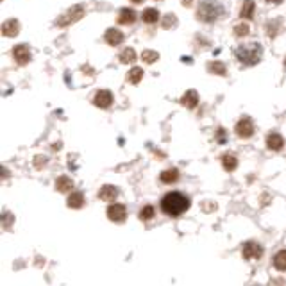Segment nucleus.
I'll use <instances>...</instances> for the list:
<instances>
[{
  "label": "nucleus",
  "mask_w": 286,
  "mask_h": 286,
  "mask_svg": "<svg viewBox=\"0 0 286 286\" xmlns=\"http://www.w3.org/2000/svg\"><path fill=\"white\" fill-rule=\"evenodd\" d=\"M13 57H15L18 65H27L31 61V49L27 45H18V47L13 49Z\"/></svg>",
  "instance_id": "6e6552de"
},
{
  "label": "nucleus",
  "mask_w": 286,
  "mask_h": 286,
  "mask_svg": "<svg viewBox=\"0 0 286 286\" xmlns=\"http://www.w3.org/2000/svg\"><path fill=\"white\" fill-rule=\"evenodd\" d=\"M242 254L245 259H259L261 256H263V247L256 242H247L245 245H243Z\"/></svg>",
  "instance_id": "39448f33"
},
{
  "label": "nucleus",
  "mask_w": 286,
  "mask_h": 286,
  "mask_svg": "<svg viewBox=\"0 0 286 286\" xmlns=\"http://www.w3.org/2000/svg\"><path fill=\"white\" fill-rule=\"evenodd\" d=\"M161 182H165V184H172V182H176L179 179V170L177 168H168V170L161 172L160 176Z\"/></svg>",
  "instance_id": "6ab92c4d"
},
{
  "label": "nucleus",
  "mask_w": 286,
  "mask_h": 286,
  "mask_svg": "<svg viewBox=\"0 0 286 286\" xmlns=\"http://www.w3.org/2000/svg\"><path fill=\"white\" fill-rule=\"evenodd\" d=\"M127 216V209L124 204H111L109 208H107V218L111 222H124Z\"/></svg>",
  "instance_id": "423d86ee"
},
{
  "label": "nucleus",
  "mask_w": 286,
  "mask_h": 286,
  "mask_svg": "<svg viewBox=\"0 0 286 286\" xmlns=\"http://www.w3.org/2000/svg\"><path fill=\"white\" fill-rule=\"evenodd\" d=\"M93 102H95V106H97V107H102V109H106V107H109V106L113 104V93H111L109 89H100V91H97V93H95Z\"/></svg>",
  "instance_id": "1a4fd4ad"
},
{
  "label": "nucleus",
  "mask_w": 286,
  "mask_h": 286,
  "mask_svg": "<svg viewBox=\"0 0 286 286\" xmlns=\"http://www.w3.org/2000/svg\"><path fill=\"white\" fill-rule=\"evenodd\" d=\"M267 2H268V4H281L283 0H267Z\"/></svg>",
  "instance_id": "7c9ffc66"
},
{
  "label": "nucleus",
  "mask_w": 286,
  "mask_h": 286,
  "mask_svg": "<svg viewBox=\"0 0 286 286\" xmlns=\"http://www.w3.org/2000/svg\"><path fill=\"white\" fill-rule=\"evenodd\" d=\"M267 147H268L270 150H281L283 147H285V140H283L281 134L272 132V134L267 136Z\"/></svg>",
  "instance_id": "ddd939ff"
},
{
  "label": "nucleus",
  "mask_w": 286,
  "mask_h": 286,
  "mask_svg": "<svg viewBox=\"0 0 286 286\" xmlns=\"http://www.w3.org/2000/svg\"><path fill=\"white\" fill-rule=\"evenodd\" d=\"M274 267L279 272H286V250H279L274 256Z\"/></svg>",
  "instance_id": "412c9836"
},
{
  "label": "nucleus",
  "mask_w": 286,
  "mask_h": 286,
  "mask_svg": "<svg viewBox=\"0 0 286 286\" xmlns=\"http://www.w3.org/2000/svg\"><path fill=\"white\" fill-rule=\"evenodd\" d=\"M116 197H118V190H116L115 186L106 184V186L100 188V192H99V198H100V200H104V202H115Z\"/></svg>",
  "instance_id": "9b49d317"
},
{
  "label": "nucleus",
  "mask_w": 286,
  "mask_h": 286,
  "mask_svg": "<svg viewBox=\"0 0 286 286\" xmlns=\"http://www.w3.org/2000/svg\"><path fill=\"white\" fill-rule=\"evenodd\" d=\"M181 104L186 106L188 109H193V107H197V104H198V93L195 91V89H188L186 93L182 95Z\"/></svg>",
  "instance_id": "f8f14e48"
},
{
  "label": "nucleus",
  "mask_w": 286,
  "mask_h": 286,
  "mask_svg": "<svg viewBox=\"0 0 286 286\" xmlns=\"http://www.w3.org/2000/svg\"><path fill=\"white\" fill-rule=\"evenodd\" d=\"M134 20H136V13H134V9H129V7H124L120 15H118V23L120 25H131V23H134Z\"/></svg>",
  "instance_id": "4468645a"
},
{
  "label": "nucleus",
  "mask_w": 286,
  "mask_h": 286,
  "mask_svg": "<svg viewBox=\"0 0 286 286\" xmlns=\"http://www.w3.org/2000/svg\"><path fill=\"white\" fill-rule=\"evenodd\" d=\"M83 17H84V7L73 6V7H70L65 15H61V17L55 20V25H59V27H68V25H72V23L79 22Z\"/></svg>",
  "instance_id": "20e7f679"
},
{
  "label": "nucleus",
  "mask_w": 286,
  "mask_h": 286,
  "mask_svg": "<svg viewBox=\"0 0 286 286\" xmlns=\"http://www.w3.org/2000/svg\"><path fill=\"white\" fill-rule=\"evenodd\" d=\"M142 18L145 23H156L160 20V13H158V9H154V7H149V9L143 11Z\"/></svg>",
  "instance_id": "aec40b11"
},
{
  "label": "nucleus",
  "mask_w": 286,
  "mask_h": 286,
  "mask_svg": "<svg viewBox=\"0 0 286 286\" xmlns=\"http://www.w3.org/2000/svg\"><path fill=\"white\" fill-rule=\"evenodd\" d=\"M261 45L258 43H250V45H243V47H238L236 49V57L238 61L245 66H254L258 65L259 59H261Z\"/></svg>",
  "instance_id": "7ed1b4c3"
},
{
  "label": "nucleus",
  "mask_w": 286,
  "mask_h": 286,
  "mask_svg": "<svg viewBox=\"0 0 286 286\" xmlns=\"http://www.w3.org/2000/svg\"><path fill=\"white\" fill-rule=\"evenodd\" d=\"M236 134L240 138H250L254 134V122L250 118H242L236 124Z\"/></svg>",
  "instance_id": "0eeeda50"
},
{
  "label": "nucleus",
  "mask_w": 286,
  "mask_h": 286,
  "mask_svg": "<svg viewBox=\"0 0 286 286\" xmlns=\"http://www.w3.org/2000/svg\"><path fill=\"white\" fill-rule=\"evenodd\" d=\"M190 208V198L181 192H170L166 193L161 200V209L168 216H181L184 211Z\"/></svg>",
  "instance_id": "f257e3e1"
},
{
  "label": "nucleus",
  "mask_w": 286,
  "mask_h": 286,
  "mask_svg": "<svg viewBox=\"0 0 286 286\" xmlns=\"http://www.w3.org/2000/svg\"><path fill=\"white\" fill-rule=\"evenodd\" d=\"M285 66H286V59H285Z\"/></svg>",
  "instance_id": "473e14b6"
},
{
  "label": "nucleus",
  "mask_w": 286,
  "mask_h": 286,
  "mask_svg": "<svg viewBox=\"0 0 286 286\" xmlns=\"http://www.w3.org/2000/svg\"><path fill=\"white\" fill-rule=\"evenodd\" d=\"M222 165H224V168H226L227 172H232V170H236L238 160L232 154H226L222 158Z\"/></svg>",
  "instance_id": "b1692460"
},
{
  "label": "nucleus",
  "mask_w": 286,
  "mask_h": 286,
  "mask_svg": "<svg viewBox=\"0 0 286 286\" xmlns=\"http://www.w3.org/2000/svg\"><path fill=\"white\" fill-rule=\"evenodd\" d=\"M154 208L152 206H145V208L140 209V218L142 220H150V218H154Z\"/></svg>",
  "instance_id": "a878e982"
},
{
  "label": "nucleus",
  "mask_w": 286,
  "mask_h": 286,
  "mask_svg": "<svg viewBox=\"0 0 286 286\" xmlns=\"http://www.w3.org/2000/svg\"><path fill=\"white\" fill-rule=\"evenodd\" d=\"M222 15H224V7L218 2H214V0H206L197 9V18L200 22H206V23L216 22Z\"/></svg>",
  "instance_id": "f03ea898"
},
{
  "label": "nucleus",
  "mask_w": 286,
  "mask_h": 286,
  "mask_svg": "<svg viewBox=\"0 0 286 286\" xmlns=\"http://www.w3.org/2000/svg\"><path fill=\"white\" fill-rule=\"evenodd\" d=\"M66 204H68V208H73V209L83 208V206H84V195H83L81 192H73V193H70V197H68Z\"/></svg>",
  "instance_id": "a211bd4d"
},
{
  "label": "nucleus",
  "mask_w": 286,
  "mask_h": 286,
  "mask_svg": "<svg viewBox=\"0 0 286 286\" xmlns=\"http://www.w3.org/2000/svg\"><path fill=\"white\" fill-rule=\"evenodd\" d=\"M120 61L124 63V65L134 63V61H136V52H134V49H131V47H127V49L122 50V52H120Z\"/></svg>",
  "instance_id": "4be33fe9"
},
{
  "label": "nucleus",
  "mask_w": 286,
  "mask_h": 286,
  "mask_svg": "<svg viewBox=\"0 0 286 286\" xmlns=\"http://www.w3.org/2000/svg\"><path fill=\"white\" fill-rule=\"evenodd\" d=\"M18 33H20V22H18V20L9 18V20L4 22V25H2V34H4V36H7V38H15Z\"/></svg>",
  "instance_id": "9d476101"
},
{
  "label": "nucleus",
  "mask_w": 286,
  "mask_h": 286,
  "mask_svg": "<svg viewBox=\"0 0 286 286\" xmlns=\"http://www.w3.org/2000/svg\"><path fill=\"white\" fill-rule=\"evenodd\" d=\"M142 77H143V68H138V66L131 68L129 73H127V81H129L131 84H138L140 81H142Z\"/></svg>",
  "instance_id": "5701e85b"
},
{
  "label": "nucleus",
  "mask_w": 286,
  "mask_h": 286,
  "mask_svg": "<svg viewBox=\"0 0 286 286\" xmlns=\"http://www.w3.org/2000/svg\"><path fill=\"white\" fill-rule=\"evenodd\" d=\"M142 57H143L145 63H154V61L160 59V54H158L156 50H143Z\"/></svg>",
  "instance_id": "bb28decb"
},
{
  "label": "nucleus",
  "mask_w": 286,
  "mask_h": 286,
  "mask_svg": "<svg viewBox=\"0 0 286 286\" xmlns=\"http://www.w3.org/2000/svg\"><path fill=\"white\" fill-rule=\"evenodd\" d=\"M208 68L211 73H216V75H226V65L220 63V61H211L208 63Z\"/></svg>",
  "instance_id": "393cba45"
},
{
  "label": "nucleus",
  "mask_w": 286,
  "mask_h": 286,
  "mask_svg": "<svg viewBox=\"0 0 286 286\" xmlns=\"http://www.w3.org/2000/svg\"><path fill=\"white\" fill-rule=\"evenodd\" d=\"M132 2H134V4H142L143 0H132Z\"/></svg>",
  "instance_id": "2f4dec72"
},
{
  "label": "nucleus",
  "mask_w": 286,
  "mask_h": 286,
  "mask_svg": "<svg viewBox=\"0 0 286 286\" xmlns=\"http://www.w3.org/2000/svg\"><path fill=\"white\" fill-rule=\"evenodd\" d=\"M254 11H256V2L254 0H245L242 6V11H240V17L245 18V20H252Z\"/></svg>",
  "instance_id": "dca6fc26"
},
{
  "label": "nucleus",
  "mask_w": 286,
  "mask_h": 286,
  "mask_svg": "<svg viewBox=\"0 0 286 286\" xmlns=\"http://www.w3.org/2000/svg\"><path fill=\"white\" fill-rule=\"evenodd\" d=\"M216 138H218V143H226V131H224V129H218Z\"/></svg>",
  "instance_id": "c85d7f7f"
},
{
  "label": "nucleus",
  "mask_w": 286,
  "mask_h": 286,
  "mask_svg": "<svg viewBox=\"0 0 286 286\" xmlns=\"http://www.w3.org/2000/svg\"><path fill=\"white\" fill-rule=\"evenodd\" d=\"M9 220H11V214L6 213V214H4V226H6V227H9Z\"/></svg>",
  "instance_id": "c756f323"
},
{
  "label": "nucleus",
  "mask_w": 286,
  "mask_h": 286,
  "mask_svg": "<svg viewBox=\"0 0 286 286\" xmlns=\"http://www.w3.org/2000/svg\"><path fill=\"white\" fill-rule=\"evenodd\" d=\"M104 39L107 41L109 45H120L122 41H124V34L118 31V29H107L106 31V34H104Z\"/></svg>",
  "instance_id": "2eb2a0df"
},
{
  "label": "nucleus",
  "mask_w": 286,
  "mask_h": 286,
  "mask_svg": "<svg viewBox=\"0 0 286 286\" xmlns=\"http://www.w3.org/2000/svg\"><path fill=\"white\" fill-rule=\"evenodd\" d=\"M249 25L247 23H238L236 27H234V34H236V38H243V36H247L249 34Z\"/></svg>",
  "instance_id": "cd10ccee"
},
{
  "label": "nucleus",
  "mask_w": 286,
  "mask_h": 286,
  "mask_svg": "<svg viewBox=\"0 0 286 286\" xmlns=\"http://www.w3.org/2000/svg\"><path fill=\"white\" fill-rule=\"evenodd\" d=\"M72 188H73V181H72L68 176H61L57 177V181H55V190L61 193H66L70 192Z\"/></svg>",
  "instance_id": "f3484780"
}]
</instances>
